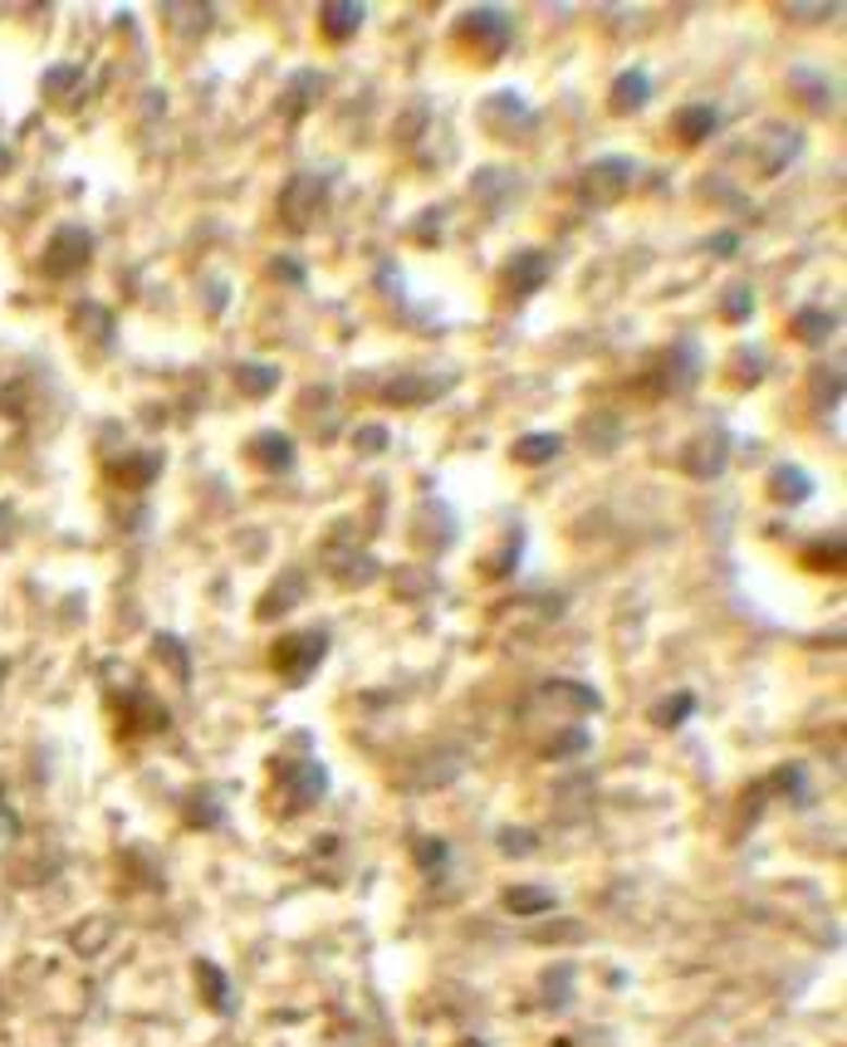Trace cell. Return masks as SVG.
I'll list each match as a JSON object with an SVG mask.
<instances>
[{"label":"cell","mask_w":847,"mask_h":1047,"mask_svg":"<svg viewBox=\"0 0 847 1047\" xmlns=\"http://www.w3.org/2000/svg\"><path fill=\"white\" fill-rule=\"evenodd\" d=\"M324 651H328L324 632H285L275 646H270V661H275V671L285 675L289 685H304L309 675L324 665Z\"/></svg>","instance_id":"obj_1"},{"label":"cell","mask_w":847,"mask_h":1047,"mask_svg":"<svg viewBox=\"0 0 847 1047\" xmlns=\"http://www.w3.org/2000/svg\"><path fill=\"white\" fill-rule=\"evenodd\" d=\"M89 260H94V235L84 230V225H60L40 254V270L50 274V279H70V274H79Z\"/></svg>","instance_id":"obj_2"},{"label":"cell","mask_w":847,"mask_h":1047,"mask_svg":"<svg viewBox=\"0 0 847 1047\" xmlns=\"http://www.w3.org/2000/svg\"><path fill=\"white\" fill-rule=\"evenodd\" d=\"M461 39L465 45L475 49L481 59H500L505 49L514 45V25H510V15H500V10H490V5H481V10H465L461 15Z\"/></svg>","instance_id":"obj_3"},{"label":"cell","mask_w":847,"mask_h":1047,"mask_svg":"<svg viewBox=\"0 0 847 1047\" xmlns=\"http://www.w3.org/2000/svg\"><path fill=\"white\" fill-rule=\"evenodd\" d=\"M324 201H328V186L319 182V176H295V182L279 191V221H285L289 230H309L314 215L324 211Z\"/></svg>","instance_id":"obj_4"},{"label":"cell","mask_w":847,"mask_h":1047,"mask_svg":"<svg viewBox=\"0 0 847 1047\" xmlns=\"http://www.w3.org/2000/svg\"><path fill=\"white\" fill-rule=\"evenodd\" d=\"M730 460V431H700L696 440H686V450H681V470L696 479H715L720 470H725Z\"/></svg>","instance_id":"obj_5"},{"label":"cell","mask_w":847,"mask_h":1047,"mask_svg":"<svg viewBox=\"0 0 847 1047\" xmlns=\"http://www.w3.org/2000/svg\"><path fill=\"white\" fill-rule=\"evenodd\" d=\"M627 186H632V162H627V157H598V162L583 172V196H588L593 205L618 201Z\"/></svg>","instance_id":"obj_6"},{"label":"cell","mask_w":847,"mask_h":1047,"mask_svg":"<svg viewBox=\"0 0 847 1047\" xmlns=\"http://www.w3.org/2000/svg\"><path fill=\"white\" fill-rule=\"evenodd\" d=\"M279 788H285L289 812H304L328 793V773H324V763H299V769L279 773Z\"/></svg>","instance_id":"obj_7"},{"label":"cell","mask_w":847,"mask_h":1047,"mask_svg":"<svg viewBox=\"0 0 847 1047\" xmlns=\"http://www.w3.org/2000/svg\"><path fill=\"white\" fill-rule=\"evenodd\" d=\"M700 382V348L696 342H671L661 358V391H690Z\"/></svg>","instance_id":"obj_8"},{"label":"cell","mask_w":847,"mask_h":1047,"mask_svg":"<svg viewBox=\"0 0 847 1047\" xmlns=\"http://www.w3.org/2000/svg\"><path fill=\"white\" fill-rule=\"evenodd\" d=\"M319 94H324V74H319V68H299V74H289L285 94H279L285 123H299V117H304L309 108L319 103Z\"/></svg>","instance_id":"obj_9"},{"label":"cell","mask_w":847,"mask_h":1047,"mask_svg":"<svg viewBox=\"0 0 847 1047\" xmlns=\"http://www.w3.org/2000/svg\"><path fill=\"white\" fill-rule=\"evenodd\" d=\"M544 279H549V254L544 250H520L510 260V274H505V284H510L514 299H524V294H539Z\"/></svg>","instance_id":"obj_10"},{"label":"cell","mask_w":847,"mask_h":1047,"mask_svg":"<svg viewBox=\"0 0 847 1047\" xmlns=\"http://www.w3.org/2000/svg\"><path fill=\"white\" fill-rule=\"evenodd\" d=\"M109 475L119 479V485H128V489H148L152 479L162 475V456H158V450H128V456H119L109 465Z\"/></svg>","instance_id":"obj_11"},{"label":"cell","mask_w":847,"mask_h":1047,"mask_svg":"<svg viewBox=\"0 0 847 1047\" xmlns=\"http://www.w3.org/2000/svg\"><path fill=\"white\" fill-rule=\"evenodd\" d=\"M715 127H720V108L715 103H690V108H681V113H676L671 133H676L686 147H700L710 133H715Z\"/></svg>","instance_id":"obj_12"},{"label":"cell","mask_w":847,"mask_h":1047,"mask_svg":"<svg viewBox=\"0 0 847 1047\" xmlns=\"http://www.w3.org/2000/svg\"><path fill=\"white\" fill-rule=\"evenodd\" d=\"M647 98H651V78L642 74V68L618 74V84L608 88V108H612V113H637V108H647Z\"/></svg>","instance_id":"obj_13"},{"label":"cell","mask_w":847,"mask_h":1047,"mask_svg":"<svg viewBox=\"0 0 847 1047\" xmlns=\"http://www.w3.org/2000/svg\"><path fill=\"white\" fill-rule=\"evenodd\" d=\"M250 460H260L265 470L285 475V470H295V440L279 436V431H260V436L250 440Z\"/></svg>","instance_id":"obj_14"},{"label":"cell","mask_w":847,"mask_h":1047,"mask_svg":"<svg viewBox=\"0 0 847 1047\" xmlns=\"http://www.w3.org/2000/svg\"><path fill=\"white\" fill-rule=\"evenodd\" d=\"M769 495H774V504H804V499L813 495V479L798 465H779L774 475H769Z\"/></svg>","instance_id":"obj_15"},{"label":"cell","mask_w":847,"mask_h":1047,"mask_svg":"<svg viewBox=\"0 0 847 1047\" xmlns=\"http://www.w3.org/2000/svg\"><path fill=\"white\" fill-rule=\"evenodd\" d=\"M788 94H798L804 108H813V113L833 108V88H827V78L813 74V68H794V74H788Z\"/></svg>","instance_id":"obj_16"},{"label":"cell","mask_w":847,"mask_h":1047,"mask_svg":"<svg viewBox=\"0 0 847 1047\" xmlns=\"http://www.w3.org/2000/svg\"><path fill=\"white\" fill-rule=\"evenodd\" d=\"M197 988L201 998H207L216 1013H231V979L221 964H211V959H197Z\"/></svg>","instance_id":"obj_17"},{"label":"cell","mask_w":847,"mask_h":1047,"mask_svg":"<svg viewBox=\"0 0 847 1047\" xmlns=\"http://www.w3.org/2000/svg\"><path fill=\"white\" fill-rule=\"evenodd\" d=\"M128 710H133L128 734H158V730H167V705L148 700V690H133V695H128Z\"/></svg>","instance_id":"obj_18"},{"label":"cell","mask_w":847,"mask_h":1047,"mask_svg":"<svg viewBox=\"0 0 847 1047\" xmlns=\"http://www.w3.org/2000/svg\"><path fill=\"white\" fill-rule=\"evenodd\" d=\"M319 25H324V35L334 39V45H344V39H353V29L363 25V5H324L319 10Z\"/></svg>","instance_id":"obj_19"},{"label":"cell","mask_w":847,"mask_h":1047,"mask_svg":"<svg viewBox=\"0 0 847 1047\" xmlns=\"http://www.w3.org/2000/svg\"><path fill=\"white\" fill-rule=\"evenodd\" d=\"M788 328H794V338H804V342H813V348H818V342H827V333L837 328V319L827 309H804V313L788 319Z\"/></svg>","instance_id":"obj_20"},{"label":"cell","mask_w":847,"mask_h":1047,"mask_svg":"<svg viewBox=\"0 0 847 1047\" xmlns=\"http://www.w3.org/2000/svg\"><path fill=\"white\" fill-rule=\"evenodd\" d=\"M79 84H84V68H79V64H54V68H45L40 94L50 98V103H64V98H70Z\"/></svg>","instance_id":"obj_21"},{"label":"cell","mask_w":847,"mask_h":1047,"mask_svg":"<svg viewBox=\"0 0 847 1047\" xmlns=\"http://www.w3.org/2000/svg\"><path fill=\"white\" fill-rule=\"evenodd\" d=\"M559 450H563V440L544 431V436H520V440L510 446V456L520 460V465H544V460H553Z\"/></svg>","instance_id":"obj_22"},{"label":"cell","mask_w":847,"mask_h":1047,"mask_svg":"<svg viewBox=\"0 0 847 1047\" xmlns=\"http://www.w3.org/2000/svg\"><path fill=\"white\" fill-rule=\"evenodd\" d=\"M441 391V382H426V377H397L393 387H383V401H393V407H416V401L436 397Z\"/></svg>","instance_id":"obj_23"},{"label":"cell","mask_w":847,"mask_h":1047,"mask_svg":"<svg viewBox=\"0 0 847 1047\" xmlns=\"http://www.w3.org/2000/svg\"><path fill=\"white\" fill-rule=\"evenodd\" d=\"M749 313H755V289H749V279L725 284V294H720V319H725V323H745Z\"/></svg>","instance_id":"obj_24"},{"label":"cell","mask_w":847,"mask_h":1047,"mask_svg":"<svg viewBox=\"0 0 847 1047\" xmlns=\"http://www.w3.org/2000/svg\"><path fill=\"white\" fill-rule=\"evenodd\" d=\"M236 382L246 397H270L279 382V367H270V362H240L236 367Z\"/></svg>","instance_id":"obj_25"},{"label":"cell","mask_w":847,"mask_h":1047,"mask_svg":"<svg viewBox=\"0 0 847 1047\" xmlns=\"http://www.w3.org/2000/svg\"><path fill=\"white\" fill-rule=\"evenodd\" d=\"M74 328H79V333H94L99 342H113V313L103 309V303L84 299L79 309H74Z\"/></svg>","instance_id":"obj_26"},{"label":"cell","mask_w":847,"mask_h":1047,"mask_svg":"<svg viewBox=\"0 0 847 1047\" xmlns=\"http://www.w3.org/2000/svg\"><path fill=\"white\" fill-rule=\"evenodd\" d=\"M505 906L514 910V915H539V910H553L559 906V896L544 886H514L510 896H505Z\"/></svg>","instance_id":"obj_27"},{"label":"cell","mask_w":847,"mask_h":1047,"mask_svg":"<svg viewBox=\"0 0 847 1047\" xmlns=\"http://www.w3.org/2000/svg\"><path fill=\"white\" fill-rule=\"evenodd\" d=\"M690 710H696V695H690V690H676V700L651 705V724H657V730H676V724L686 720Z\"/></svg>","instance_id":"obj_28"},{"label":"cell","mask_w":847,"mask_h":1047,"mask_svg":"<svg viewBox=\"0 0 847 1047\" xmlns=\"http://www.w3.org/2000/svg\"><path fill=\"white\" fill-rule=\"evenodd\" d=\"M446 861H451V851H446L441 837H416V867H422V871H441Z\"/></svg>","instance_id":"obj_29"},{"label":"cell","mask_w":847,"mask_h":1047,"mask_svg":"<svg viewBox=\"0 0 847 1047\" xmlns=\"http://www.w3.org/2000/svg\"><path fill=\"white\" fill-rule=\"evenodd\" d=\"M544 994H549V1004H553V1008H569V1004H573V969H569V964H559V974L544 979Z\"/></svg>","instance_id":"obj_30"},{"label":"cell","mask_w":847,"mask_h":1047,"mask_svg":"<svg viewBox=\"0 0 847 1047\" xmlns=\"http://www.w3.org/2000/svg\"><path fill=\"white\" fill-rule=\"evenodd\" d=\"M583 749H588V734H583V730H563V739L544 744V753H549V759H573V753H583Z\"/></svg>","instance_id":"obj_31"},{"label":"cell","mask_w":847,"mask_h":1047,"mask_svg":"<svg viewBox=\"0 0 847 1047\" xmlns=\"http://www.w3.org/2000/svg\"><path fill=\"white\" fill-rule=\"evenodd\" d=\"M109 939V920H89V925H74V949H84V955H94V949Z\"/></svg>","instance_id":"obj_32"},{"label":"cell","mask_w":847,"mask_h":1047,"mask_svg":"<svg viewBox=\"0 0 847 1047\" xmlns=\"http://www.w3.org/2000/svg\"><path fill=\"white\" fill-rule=\"evenodd\" d=\"M500 847L510 851V857H530V851L539 847V837H534L530 827H505V832H500Z\"/></svg>","instance_id":"obj_33"},{"label":"cell","mask_w":847,"mask_h":1047,"mask_svg":"<svg viewBox=\"0 0 847 1047\" xmlns=\"http://www.w3.org/2000/svg\"><path fill=\"white\" fill-rule=\"evenodd\" d=\"M299 593H304V577L289 573V587H285V593L275 587V593H270L265 602H260V616H270V607H275V602H279V612H285V607H295V602H299Z\"/></svg>","instance_id":"obj_34"},{"label":"cell","mask_w":847,"mask_h":1047,"mask_svg":"<svg viewBox=\"0 0 847 1047\" xmlns=\"http://www.w3.org/2000/svg\"><path fill=\"white\" fill-rule=\"evenodd\" d=\"M774 788H779V793H794V798L804 802V798H808V793H804V769H798V763H788V769H774Z\"/></svg>","instance_id":"obj_35"},{"label":"cell","mask_w":847,"mask_h":1047,"mask_svg":"<svg viewBox=\"0 0 847 1047\" xmlns=\"http://www.w3.org/2000/svg\"><path fill=\"white\" fill-rule=\"evenodd\" d=\"M353 446H363V450H383V446H387V431H383V426H373V431H358V436H353Z\"/></svg>","instance_id":"obj_36"},{"label":"cell","mask_w":847,"mask_h":1047,"mask_svg":"<svg viewBox=\"0 0 847 1047\" xmlns=\"http://www.w3.org/2000/svg\"><path fill=\"white\" fill-rule=\"evenodd\" d=\"M15 832H21V822L11 818V802L0 798V837H15Z\"/></svg>","instance_id":"obj_37"},{"label":"cell","mask_w":847,"mask_h":1047,"mask_svg":"<svg viewBox=\"0 0 847 1047\" xmlns=\"http://www.w3.org/2000/svg\"><path fill=\"white\" fill-rule=\"evenodd\" d=\"M279 274H285V279H295V284H299V279H304V274H299V270H295V260H275V279H279Z\"/></svg>","instance_id":"obj_38"},{"label":"cell","mask_w":847,"mask_h":1047,"mask_svg":"<svg viewBox=\"0 0 847 1047\" xmlns=\"http://www.w3.org/2000/svg\"><path fill=\"white\" fill-rule=\"evenodd\" d=\"M710 250H715V254H730V250H735V235H715V240H710Z\"/></svg>","instance_id":"obj_39"},{"label":"cell","mask_w":847,"mask_h":1047,"mask_svg":"<svg viewBox=\"0 0 847 1047\" xmlns=\"http://www.w3.org/2000/svg\"><path fill=\"white\" fill-rule=\"evenodd\" d=\"M5 528H11V509L0 504V538H5Z\"/></svg>","instance_id":"obj_40"},{"label":"cell","mask_w":847,"mask_h":1047,"mask_svg":"<svg viewBox=\"0 0 847 1047\" xmlns=\"http://www.w3.org/2000/svg\"><path fill=\"white\" fill-rule=\"evenodd\" d=\"M0 172H11V152L5 147H0Z\"/></svg>","instance_id":"obj_41"},{"label":"cell","mask_w":847,"mask_h":1047,"mask_svg":"<svg viewBox=\"0 0 847 1047\" xmlns=\"http://www.w3.org/2000/svg\"><path fill=\"white\" fill-rule=\"evenodd\" d=\"M461 1047H485V1043H475V1037H465V1043Z\"/></svg>","instance_id":"obj_42"}]
</instances>
